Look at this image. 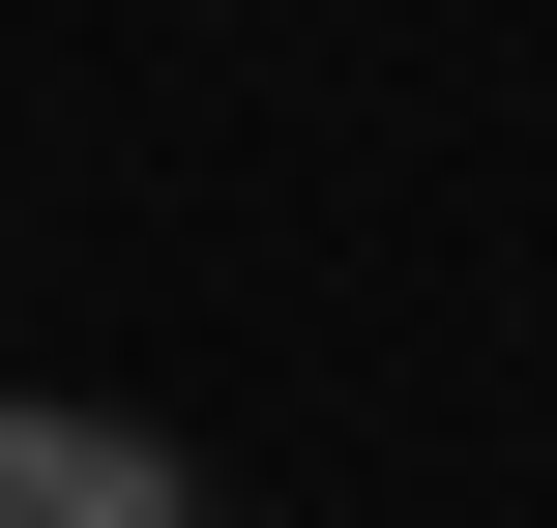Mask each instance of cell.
<instances>
[{
    "instance_id": "cell-1",
    "label": "cell",
    "mask_w": 557,
    "mask_h": 528,
    "mask_svg": "<svg viewBox=\"0 0 557 528\" xmlns=\"http://www.w3.org/2000/svg\"><path fill=\"white\" fill-rule=\"evenodd\" d=\"M0 528H206V470L147 412H0Z\"/></svg>"
}]
</instances>
